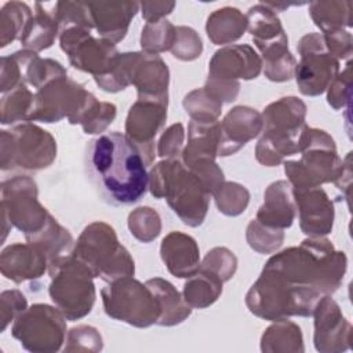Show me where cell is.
Here are the masks:
<instances>
[{
	"label": "cell",
	"mask_w": 353,
	"mask_h": 353,
	"mask_svg": "<svg viewBox=\"0 0 353 353\" xmlns=\"http://www.w3.org/2000/svg\"><path fill=\"white\" fill-rule=\"evenodd\" d=\"M139 148L119 131L99 134L84 152L87 178L112 205L138 203L149 188V174Z\"/></svg>",
	"instance_id": "1"
},
{
	"label": "cell",
	"mask_w": 353,
	"mask_h": 353,
	"mask_svg": "<svg viewBox=\"0 0 353 353\" xmlns=\"http://www.w3.org/2000/svg\"><path fill=\"white\" fill-rule=\"evenodd\" d=\"M347 258L324 237H307L298 247L274 254L262 270L280 277L295 290H310L321 295L335 292L346 273Z\"/></svg>",
	"instance_id": "2"
},
{
	"label": "cell",
	"mask_w": 353,
	"mask_h": 353,
	"mask_svg": "<svg viewBox=\"0 0 353 353\" xmlns=\"http://www.w3.org/2000/svg\"><path fill=\"white\" fill-rule=\"evenodd\" d=\"M149 190L153 197L165 199L185 225L197 228L205 219L211 194L181 160L165 159L153 165Z\"/></svg>",
	"instance_id": "3"
},
{
	"label": "cell",
	"mask_w": 353,
	"mask_h": 353,
	"mask_svg": "<svg viewBox=\"0 0 353 353\" xmlns=\"http://www.w3.org/2000/svg\"><path fill=\"white\" fill-rule=\"evenodd\" d=\"M306 105L296 97H284L268 105L262 113V137L255 146L256 160L266 165H279L284 157L301 148L306 127Z\"/></svg>",
	"instance_id": "4"
},
{
	"label": "cell",
	"mask_w": 353,
	"mask_h": 353,
	"mask_svg": "<svg viewBox=\"0 0 353 353\" xmlns=\"http://www.w3.org/2000/svg\"><path fill=\"white\" fill-rule=\"evenodd\" d=\"M301 159L284 161V172L292 189L317 188L335 182L343 165L335 141L323 130L305 127L301 137Z\"/></svg>",
	"instance_id": "5"
},
{
	"label": "cell",
	"mask_w": 353,
	"mask_h": 353,
	"mask_svg": "<svg viewBox=\"0 0 353 353\" xmlns=\"http://www.w3.org/2000/svg\"><path fill=\"white\" fill-rule=\"evenodd\" d=\"M72 255L90 269L94 279L99 277L106 283L135 273L134 259L119 243L114 229L101 221L84 228Z\"/></svg>",
	"instance_id": "6"
},
{
	"label": "cell",
	"mask_w": 353,
	"mask_h": 353,
	"mask_svg": "<svg viewBox=\"0 0 353 353\" xmlns=\"http://www.w3.org/2000/svg\"><path fill=\"white\" fill-rule=\"evenodd\" d=\"M51 284L50 298L69 321H76L87 316L95 303L94 276L90 269L69 255L48 266Z\"/></svg>",
	"instance_id": "7"
},
{
	"label": "cell",
	"mask_w": 353,
	"mask_h": 353,
	"mask_svg": "<svg viewBox=\"0 0 353 353\" xmlns=\"http://www.w3.org/2000/svg\"><path fill=\"white\" fill-rule=\"evenodd\" d=\"M0 154L3 171L14 168L39 171L50 167L55 160L57 142L48 131L23 121L10 131H1Z\"/></svg>",
	"instance_id": "8"
},
{
	"label": "cell",
	"mask_w": 353,
	"mask_h": 353,
	"mask_svg": "<svg viewBox=\"0 0 353 353\" xmlns=\"http://www.w3.org/2000/svg\"><path fill=\"white\" fill-rule=\"evenodd\" d=\"M105 313L119 321L138 328L157 324L160 306L146 285L132 276H125L108 283L101 290Z\"/></svg>",
	"instance_id": "9"
},
{
	"label": "cell",
	"mask_w": 353,
	"mask_h": 353,
	"mask_svg": "<svg viewBox=\"0 0 353 353\" xmlns=\"http://www.w3.org/2000/svg\"><path fill=\"white\" fill-rule=\"evenodd\" d=\"M65 320L58 307L34 303L17 316L11 334L29 352H58L66 338Z\"/></svg>",
	"instance_id": "10"
},
{
	"label": "cell",
	"mask_w": 353,
	"mask_h": 353,
	"mask_svg": "<svg viewBox=\"0 0 353 353\" xmlns=\"http://www.w3.org/2000/svg\"><path fill=\"white\" fill-rule=\"evenodd\" d=\"M59 44L74 69L101 77L110 73L117 65L120 52L116 44L94 37L91 30L84 28H66L59 32Z\"/></svg>",
	"instance_id": "11"
},
{
	"label": "cell",
	"mask_w": 353,
	"mask_h": 353,
	"mask_svg": "<svg viewBox=\"0 0 353 353\" xmlns=\"http://www.w3.org/2000/svg\"><path fill=\"white\" fill-rule=\"evenodd\" d=\"M299 62L294 76L299 91L307 97H317L327 91L339 72V61L328 51L321 33H307L296 44Z\"/></svg>",
	"instance_id": "12"
},
{
	"label": "cell",
	"mask_w": 353,
	"mask_h": 353,
	"mask_svg": "<svg viewBox=\"0 0 353 353\" xmlns=\"http://www.w3.org/2000/svg\"><path fill=\"white\" fill-rule=\"evenodd\" d=\"M1 215L25 236L39 232L50 212L37 200V185L28 175H17L1 183Z\"/></svg>",
	"instance_id": "13"
},
{
	"label": "cell",
	"mask_w": 353,
	"mask_h": 353,
	"mask_svg": "<svg viewBox=\"0 0 353 353\" xmlns=\"http://www.w3.org/2000/svg\"><path fill=\"white\" fill-rule=\"evenodd\" d=\"M90 95L91 92L68 76L54 79L34 94L33 108L28 121L57 123L68 117L70 123Z\"/></svg>",
	"instance_id": "14"
},
{
	"label": "cell",
	"mask_w": 353,
	"mask_h": 353,
	"mask_svg": "<svg viewBox=\"0 0 353 353\" xmlns=\"http://www.w3.org/2000/svg\"><path fill=\"white\" fill-rule=\"evenodd\" d=\"M168 101L138 98L125 120V135L139 148L146 165L154 160V137L167 120Z\"/></svg>",
	"instance_id": "15"
},
{
	"label": "cell",
	"mask_w": 353,
	"mask_h": 353,
	"mask_svg": "<svg viewBox=\"0 0 353 353\" xmlns=\"http://www.w3.org/2000/svg\"><path fill=\"white\" fill-rule=\"evenodd\" d=\"M247 30L262 54V63L272 62L290 54L288 37L280 18L263 3L252 6L247 12Z\"/></svg>",
	"instance_id": "16"
},
{
	"label": "cell",
	"mask_w": 353,
	"mask_h": 353,
	"mask_svg": "<svg viewBox=\"0 0 353 353\" xmlns=\"http://www.w3.org/2000/svg\"><path fill=\"white\" fill-rule=\"evenodd\" d=\"M312 316H314L313 341L316 350L332 353L349 349L352 325L330 295H323L319 299Z\"/></svg>",
	"instance_id": "17"
},
{
	"label": "cell",
	"mask_w": 353,
	"mask_h": 353,
	"mask_svg": "<svg viewBox=\"0 0 353 353\" xmlns=\"http://www.w3.org/2000/svg\"><path fill=\"white\" fill-rule=\"evenodd\" d=\"M262 59L248 44L226 46L218 50L208 63V79L223 83H239V79L258 77Z\"/></svg>",
	"instance_id": "18"
},
{
	"label": "cell",
	"mask_w": 353,
	"mask_h": 353,
	"mask_svg": "<svg viewBox=\"0 0 353 353\" xmlns=\"http://www.w3.org/2000/svg\"><path fill=\"white\" fill-rule=\"evenodd\" d=\"M292 193L301 230L309 237H324L331 233L335 210L328 194L320 186L292 189Z\"/></svg>",
	"instance_id": "19"
},
{
	"label": "cell",
	"mask_w": 353,
	"mask_h": 353,
	"mask_svg": "<svg viewBox=\"0 0 353 353\" xmlns=\"http://www.w3.org/2000/svg\"><path fill=\"white\" fill-rule=\"evenodd\" d=\"M262 114L250 106L233 108L219 121L218 156H230L262 132Z\"/></svg>",
	"instance_id": "20"
},
{
	"label": "cell",
	"mask_w": 353,
	"mask_h": 353,
	"mask_svg": "<svg viewBox=\"0 0 353 353\" xmlns=\"http://www.w3.org/2000/svg\"><path fill=\"white\" fill-rule=\"evenodd\" d=\"M48 269L47 256L33 244L15 243L6 247L0 255L1 274L14 281L36 280Z\"/></svg>",
	"instance_id": "21"
},
{
	"label": "cell",
	"mask_w": 353,
	"mask_h": 353,
	"mask_svg": "<svg viewBox=\"0 0 353 353\" xmlns=\"http://www.w3.org/2000/svg\"><path fill=\"white\" fill-rule=\"evenodd\" d=\"M88 7L94 29L102 39H106L116 44L125 37L130 22L139 8V3L90 1Z\"/></svg>",
	"instance_id": "22"
},
{
	"label": "cell",
	"mask_w": 353,
	"mask_h": 353,
	"mask_svg": "<svg viewBox=\"0 0 353 353\" xmlns=\"http://www.w3.org/2000/svg\"><path fill=\"white\" fill-rule=\"evenodd\" d=\"M168 68L157 54L138 52L131 76L138 98L168 101Z\"/></svg>",
	"instance_id": "23"
},
{
	"label": "cell",
	"mask_w": 353,
	"mask_h": 353,
	"mask_svg": "<svg viewBox=\"0 0 353 353\" xmlns=\"http://www.w3.org/2000/svg\"><path fill=\"white\" fill-rule=\"evenodd\" d=\"M160 256L168 272L179 279L193 276L200 268L197 241L182 232H171L161 240Z\"/></svg>",
	"instance_id": "24"
},
{
	"label": "cell",
	"mask_w": 353,
	"mask_h": 353,
	"mask_svg": "<svg viewBox=\"0 0 353 353\" xmlns=\"http://www.w3.org/2000/svg\"><path fill=\"white\" fill-rule=\"evenodd\" d=\"M296 215L292 186L288 181H276L268 186L263 194V204L256 212V221L274 229H287Z\"/></svg>",
	"instance_id": "25"
},
{
	"label": "cell",
	"mask_w": 353,
	"mask_h": 353,
	"mask_svg": "<svg viewBox=\"0 0 353 353\" xmlns=\"http://www.w3.org/2000/svg\"><path fill=\"white\" fill-rule=\"evenodd\" d=\"M34 8L36 11L21 32L19 41L23 50L39 52L52 46L57 34H59V23L55 3L52 4V10H47V4L43 3H36Z\"/></svg>",
	"instance_id": "26"
},
{
	"label": "cell",
	"mask_w": 353,
	"mask_h": 353,
	"mask_svg": "<svg viewBox=\"0 0 353 353\" xmlns=\"http://www.w3.org/2000/svg\"><path fill=\"white\" fill-rule=\"evenodd\" d=\"M219 143V121L203 123L190 120L188 127V143L182 150V163L189 167L204 159L215 160Z\"/></svg>",
	"instance_id": "27"
},
{
	"label": "cell",
	"mask_w": 353,
	"mask_h": 353,
	"mask_svg": "<svg viewBox=\"0 0 353 353\" xmlns=\"http://www.w3.org/2000/svg\"><path fill=\"white\" fill-rule=\"evenodd\" d=\"M25 239L47 256L48 266L72 255L74 248L73 237L69 230L61 226L51 214L39 232L25 236Z\"/></svg>",
	"instance_id": "28"
},
{
	"label": "cell",
	"mask_w": 353,
	"mask_h": 353,
	"mask_svg": "<svg viewBox=\"0 0 353 353\" xmlns=\"http://www.w3.org/2000/svg\"><path fill=\"white\" fill-rule=\"evenodd\" d=\"M146 285L150 288L160 306V317L157 320L159 325H176L190 316L192 307L170 281L161 277H154L149 279Z\"/></svg>",
	"instance_id": "29"
},
{
	"label": "cell",
	"mask_w": 353,
	"mask_h": 353,
	"mask_svg": "<svg viewBox=\"0 0 353 353\" xmlns=\"http://www.w3.org/2000/svg\"><path fill=\"white\" fill-rule=\"evenodd\" d=\"M247 29V17L234 7L215 10L207 19L205 30L208 39L216 44H229L240 39Z\"/></svg>",
	"instance_id": "30"
},
{
	"label": "cell",
	"mask_w": 353,
	"mask_h": 353,
	"mask_svg": "<svg viewBox=\"0 0 353 353\" xmlns=\"http://www.w3.org/2000/svg\"><path fill=\"white\" fill-rule=\"evenodd\" d=\"M223 281L215 273L199 268V270L188 277L183 285V298L193 309H204L211 306L222 294Z\"/></svg>",
	"instance_id": "31"
},
{
	"label": "cell",
	"mask_w": 353,
	"mask_h": 353,
	"mask_svg": "<svg viewBox=\"0 0 353 353\" xmlns=\"http://www.w3.org/2000/svg\"><path fill=\"white\" fill-rule=\"evenodd\" d=\"M309 14L323 33L352 26V1H312Z\"/></svg>",
	"instance_id": "32"
},
{
	"label": "cell",
	"mask_w": 353,
	"mask_h": 353,
	"mask_svg": "<svg viewBox=\"0 0 353 353\" xmlns=\"http://www.w3.org/2000/svg\"><path fill=\"white\" fill-rule=\"evenodd\" d=\"M262 352H303L301 328L284 319L277 320L263 332L261 338Z\"/></svg>",
	"instance_id": "33"
},
{
	"label": "cell",
	"mask_w": 353,
	"mask_h": 353,
	"mask_svg": "<svg viewBox=\"0 0 353 353\" xmlns=\"http://www.w3.org/2000/svg\"><path fill=\"white\" fill-rule=\"evenodd\" d=\"M116 106L110 102H99L92 94L72 124H80L85 134H99L116 117Z\"/></svg>",
	"instance_id": "34"
},
{
	"label": "cell",
	"mask_w": 353,
	"mask_h": 353,
	"mask_svg": "<svg viewBox=\"0 0 353 353\" xmlns=\"http://www.w3.org/2000/svg\"><path fill=\"white\" fill-rule=\"evenodd\" d=\"M32 14L26 3L10 1L3 6L0 11V47H6L15 39H19Z\"/></svg>",
	"instance_id": "35"
},
{
	"label": "cell",
	"mask_w": 353,
	"mask_h": 353,
	"mask_svg": "<svg viewBox=\"0 0 353 353\" xmlns=\"http://www.w3.org/2000/svg\"><path fill=\"white\" fill-rule=\"evenodd\" d=\"M34 95L26 88V84H19L8 91L1 98V124H14L18 121H28L33 108Z\"/></svg>",
	"instance_id": "36"
},
{
	"label": "cell",
	"mask_w": 353,
	"mask_h": 353,
	"mask_svg": "<svg viewBox=\"0 0 353 353\" xmlns=\"http://www.w3.org/2000/svg\"><path fill=\"white\" fill-rule=\"evenodd\" d=\"M183 108L194 121H218L222 112V102L212 97L204 87L190 91L183 98Z\"/></svg>",
	"instance_id": "37"
},
{
	"label": "cell",
	"mask_w": 353,
	"mask_h": 353,
	"mask_svg": "<svg viewBox=\"0 0 353 353\" xmlns=\"http://www.w3.org/2000/svg\"><path fill=\"white\" fill-rule=\"evenodd\" d=\"M175 36L176 28L165 18L159 22L146 23L141 34V47L143 52L159 55V52L171 50L175 41Z\"/></svg>",
	"instance_id": "38"
},
{
	"label": "cell",
	"mask_w": 353,
	"mask_h": 353,
	"mask_svg": "<svg viewBox=\"0 0 353 353\" xmlns=\"http://www.w3.org/2000/svg\"><path fill=\"white\" fill-rule=\"evenodd\" d=\"M128 229L139 241L150 243L161 232V219L153 208L139 207L128 215Z\"/></svg>",
	"instance_id": "39"
},
{
	"label": "cell",
	"mask_w": 353,
	"mask_h": 353,
	"mask_svg": "<svg viewBox=\"0 0 353 353\" xmlns=\"http://www.w3.org/2000/svg\"><path fill=\"white\" fill-rule=\"evenodd\" d=\"M214 197L219 212L228 216H236L244 212L250 201L248 190L237 182H223Z\"/></svg>",
	"instance_id": "40"
},
{
	"label": "cell",
	"mask_w": 353,
	"mask_h": 353,
	"mask_svg": "<svg viewBox=\"0 0 353 353\" xmlns=\"http://www.w3.org/2000/svg\"><path fill=\"white\" fill-rule=\"evenodd\" d=\"M245 237L248 245L254 251L261 254H272L283 244L284 230L265 226L256 219H252L247 226Z\"/></svg>",
	"instance_id": "41"
},
{
	"label": "cell",
	"mask_w": 353,
	"mask_h": 353,
	"mask_svg": "<svg viewBox=\"0 0 353 353\" xmlns=\"http://www.w3.org/2000/svg\"><path fill=\"white\" fill-rule=\"evenodd\" d=\"M138 52H123L119 57L114 69L101 77H94L95 83L108 92H119L131 84V76L134 63L137 61Z\"/></svg>",
	"instance_id": "42"
},
{
	"label": "cell",
	"mask_w": 353,
	"mask_h": 353,
	"mask_svg": "<svg viewBox=\"0 0 353 353\" xmlns=\"http://www.w3.org/2000/svg\"><path fill=\"white\" fill-rule=\"evenodd\" d=\"M200 268L215 273L225 283L233 277L237 269V258L229 248L215 247L207 252Z\"/></svg>",
	"instance_id": "43"
},
{
	"label": "cell",
	"mask_w": 353,
	"mask_h": 353,
	"mask_svg": "<svg viewBox=\"0 0 353 353\" xmlns=\"http://www.w3.org/2000/svg\"><path fill=\"white\" fill-rule=\"evenodd\" d=\"M170 51L178 59L193 61L200 57L203 51V43L194 29L188 26H176L175 41Z\"/></svg>",
	"instance_id": "44"
},
{
	"label": "cell",
	"mask_w": 353,
	"mask_h": 353,
	"mask_svg": "<svg viewBox=\"0 0 353 353\" xmlns=\"http://www.w3.org/2000/svg\"><path fill=\"white\" fill-rule=\"evenodd\" d=\"M327 102L328 105L339 110L345 106H349L352 97V63L350 61L346 63L342 72H338L335 79L327 88Z\"/></svg>",
	"instance_id": "45"
},
{
	"label": "cell",
	"mask_w": 353,
	"mask_h": 353,
	"mask_svg": "<svg viewBox=\"0 0 353 353\" xmlns=\"http://www.w3.org/2000/svg\"><path fill=\"white\" fill-rule=\"evenodd\" d=\"M66 347L65 352L73 350H91L98 352L102 350V336L97 328L91 325H79L72 328L66 336Z\"/></svg>",
	"instance_id": "46"
},
{
	"label": "cell",
	"mask_w": 353,
	"mask_h": 353,
	"mask_svg": "<svg viewBox=\"0 0 353 353\" xmlns=\"http://www.w3.org/2000/svg\"><path fill=\"white\" fill-rule=\"evenodd\" d=\"M28 307L25 295L18 290L3 291L0 295V320H1V332L7 328L10 321L15 320Z\"/></svg>",
	"instance_id": "47"
},
{
	"label": "cell",
	"mask_w": 353,
	"mask_h": 353,
	"mask_svg": "<svg viewBox=\"0 0 353 353\" xmlns=\"http://www.w3.org/2000/svg\"><path fill=\"white\" fill-rule=\"evenodd\" d=\"M185 139V130L181 123L170 125L161 135L157 145V156L165 159H176L182 150Z\"/></svg>",
	"instance_id": "48"
},
{
	"label": "cell",
	"mask_w": 353,
	"mask_h": 353,
	"mask_svg": "<svg viewBox=\"0 0 353 353\" xmlns=\"http://www.w3.org/2000/svg\"><path fill=\"white\" fill-rule=\"evenodd\" d=\"M328 51L338 59H350L353 52L352 34L346 29L321 33Z\"/></svg>",
	"instance_id": "49"
},
{
	"label": "cell",
	"mask_w": 353,
	"mask_h": 353,
	"mask_svg": "<svg viewBox=\"0 0 353 353\" xmlns=\"http://www.w3.org/2000/svg\"><path fill=\"white\" fill-rule=\"evenodd\" d=\"M139 7L142 8V18L146 23H153L171 14L175 7V1H143L139 3Z\"/></svg>",
	"instance_id": "50"
},
{
	"label": "cell",
	"mask_w": 353,
	"mask_h": 353,
	"mask_svg": "<svg viewBox=\"0 0 353 353\" xmlns=\"http://www.w3.org/2000/svg\"><path fill=\"white\" fill-rule=\"evenodd\" d=\"M350 157L352 153L349 152L347 156L343 159V165H342V171L339 174V176L335 179V185L339 190L345 192L346 194V200H349V194H350V182H352V163H350Z\"/></svg>",
	"instance_id": "51"
}]
</instances>
